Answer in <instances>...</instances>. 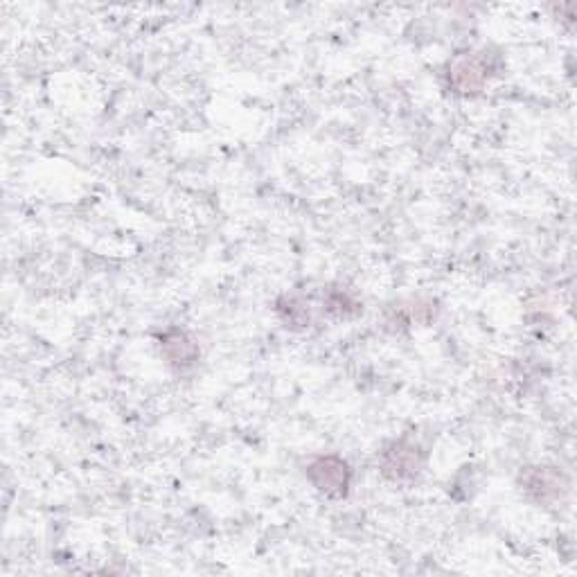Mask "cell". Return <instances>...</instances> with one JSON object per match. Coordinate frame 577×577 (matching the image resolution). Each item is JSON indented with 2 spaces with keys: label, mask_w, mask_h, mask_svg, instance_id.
<instances>
[{
  "label": "cell",
  "mask_w": 577,
  "mask_h": 577,
  "mask_svg": "<svg viewBox=\"0 0 577 577\" xmlns=\"http://www.w3.org/2000/svg\"><path fill=\"white\" fill-rule=\"evenodd\" d=\"M490 77V64L476 52H465L458 55L449 64V84L458 93H478Z\"/></svg>",
  "instance_id": "6da1fadb"
},
{
  "label": "cell",
  "mask_w": 577,
  "mask_h": 577,
  "mask_svg": "<svg viewBox=\"0 0 577 577\" xmlns=\"http://www.w3.org/2000/svg\"><path fill=\"white\" fill-rule=\"evenodd\" d=\"M307 476L327 496H343L350 487V467L336 456L314 460L307 469Z\"/></svg>",
  "instance_id": "7a4b0ae2"
},
{
  "label": "cell",
  "mask_w": 577,
  "mask_h": 577,
  "mask_svg": "<svg viewBox=\"0 0 577 577\" xmlns=\"http://www.w3.org/2000/svg\"><path fill=\"white\" fill-rule=\"evenodd\" d=\"M381 467H384V474L393 478V481H411V478L422 472L420 449L406 445V442H395L381 456Z\"/></svg>",
  "instance_id": "3957f363"
},
{
  "label": "cell",
  "mask_w": 577,
  "mask_h": 577,
  "mask_svg": "<svg viewBox=\"0 0 577 577\" xmlns=\"http://www.w3.org/2000/svg\"><path fill=\"white\" fill-rule=\"evenodd\" d=\"M521 483L523 487H526V492L532 496V499H537L539 503H550L559 499L564 490L562 474L548 467L528 469V472L521 476Z\"/></svg>",
  "instance_id": "277c9868"
},
{
  "label": "cell",
  "mask_w": 577,
  "mask_h": 577,
  "mask_svg": "<svg viewBox=\"0 0 577 577\" xmlns=\"http://www.w3.org/2000/svg\"><path fill=\"white\" fill-rule=\"evenodd\" d=\"M163 352L165 357L170 359V363L188 366V363H192V359L197 357V345H194V341L185 332L174 330L163 339Z\"/></svg>",
  "instance_id": "5b68a950"
}]
</instances>
